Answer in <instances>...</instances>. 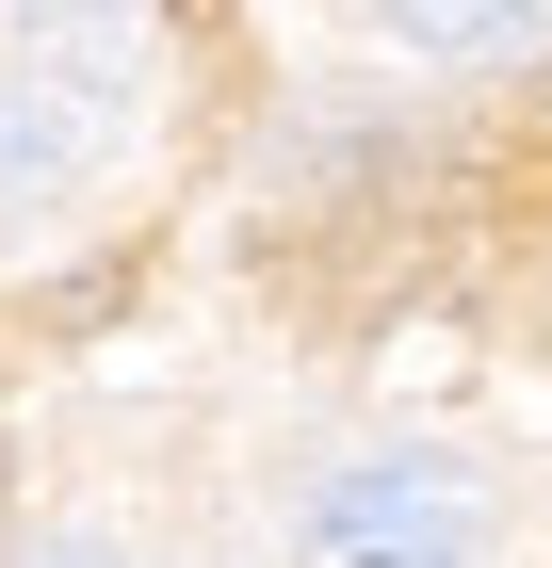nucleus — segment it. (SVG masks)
Instances as JSON below:
<instances>
[{"instance_id":"obj_1","label":"nucleus","mask_w":552,"mask_h":568,"mask_svg":"<svg viewBox=\"0 0 552 568\" xmlns=\"http://www.w3.org/2000/svg\"><path fill=\"white\" fill-rule=\"evenodd\" d=\"M471 536H488V504H471L455 455H358V471L309 487L293 568H471Z\"/></svg>"},{"instance_id":"obj_2","label":"nucleus","mask_w":552,"mask_h":568,"mask_svg":"<svg viewBox=\"0 0 552 568\" xmlns=\"http://www.w3.org/2000/svg\"><path fill=\"white\" fill-rule=\"evenodd\" d=\"M407 49H439V65H488V49H536V0H374Z\"/></svg>"},{"instance_id":"obj_3","label":"nucleus","mask_w":552,"mask_h":568,"mask_svg":"<svg viewBox=\"0 0 552 568\" xmlns=\"http://www.w3.org/2000/svg\"><path fill=\"white\" fill-rule=\"evenodd\" d=\"M49 163H66V114L0 82V212H17V195H49Z\"/></svg>"},{"instance_id":"obj_4","label":"nucleus","mask_w":552,"mask_h":568,"mask_svg":"<svg viewBox=\"0 0 552 568\" xmlns=\"http://www.w3.org/2000/svg\"><path fill=\"white\" fill-rule=\"evenodd\" d=\"M17 568H130V552H98V536H49V552H17Z\"/></svg>"},{"instance_id":"obj_5","label":"nucleus","mask_w":552,"mask_h":568,"mask_svg":"<svg viewBox=\"0 0 552 568\" xmlns=\"http://www.w3.org/2000/svg\"><path fill=\"white\" fill-rule=\"evenodd\" d=\"M536 131H552V82H536Z\"/></svg>"}]
</instances>
